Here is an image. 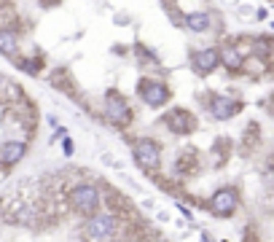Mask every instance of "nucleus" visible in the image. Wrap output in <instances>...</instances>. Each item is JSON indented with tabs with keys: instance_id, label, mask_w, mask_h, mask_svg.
<instances>
[{
	"instance_id": "nucleus-1",
	"label": "nucleus",
	"mask_w": 274,
	"mask_h": 242,
	"mask_svg": "<svg viewBox=\"0 0 274 242\" xmlns=\"http://www.w3.org/2000/svg\"><path fill=\"white\" fill-rule=\"evenodd\" d=\"M68 202H70V207L78 213V216L92 218V216H97L100 207H102V191L94 183H78V186H73V189H70Z\"/></svg>"
},
{
	"instance_id": "nucleus-2",
	"label": "nucleus",
	"mask_w": 274,
	"mask_h": 242,
	"mask_svg": "<svg viewBox=\"0 0 274 242\" xmlns=\"http://www.w3.org/2000/svg\"><path fill=\"white\" fill-rule=\"evenodd\" d=\"M102 108H105V118L110 121L113 127H118V129H124L132 124V108H129V102L127 97L121 95V92L116 89H108L105 92V97H102Z\"/></svg>"
},
{
	"instance_id": "nucleus-3",
	"label": "nucleus",
	"mask_w": 274,
	"mask_h": 242,
	"mask_svg": "<svg viewBox=\"0 0 274 242\" xmlns=\"http://www.w3.org/2000/svg\"><path fill=\"white\" fill-rule=\"evenodd\" d=\"M132 156H135V162L148 172L162 167V145H159L154 137H137V140H132Z\"/></svg>"
},
{
	"instance_id": "nucleus-4",
	"label": "nucleus",
	"mask_w": 274,
	"mask_h": 242,
	"mask_svg": "<svg viewBox=\"0 0 274 242\" xmlns=\"http://www.w3.org/2000/svg\"><path fill=\"white\" fill-rule=\"evenodd\" d=\"M118 226H121L118 216H113V213H97V216L86 218L83 231H86L94 242H108L118 234Z\"/></svg>"
},
{
	"instance_id": "nucleus-5",
	"label": "nucleus",
	"mask_w": 274,
	"mask_h": 242,
	"mask_svg": "<svg viewBox=\"0 0 274 242\" xmlns=\"http://www.w3.org/2000/svg\"><path fill=\"white\" fill-rule=\"evenodd\" d=\"M239 207V191L231 189V186H223V189L212 191L210 202H207V210L215 218H231Z\"/></svg>"
},
{
	"instance_id": "nucleus-6",
	"label": "nucleus",
	"mask_w": 274,
	"mask_h": 242,
	"mask_svg": "<svg viewBox=\"0 0 274 242\" xmlns=\"http://www.w3.org/2000/svg\"><path fill=\"white\" fill-rule=\"evenodd\" d=\"M137 95L148 108H164L169 102V95H172V92H169V86L164 81H159V78H140Z\"/></svg>"
},
{
	"instance_id": "nucleus-7",
	"label": "nucleus",
	"mask_w": 274,
	"mask_h": 242,
	"mask_svg": "<svg viewBox=\"0 0 274 242\" xmlns=\"http://www.w3.org/2000/svg\"><path fill=\"white\" fill-rule=\"evenodd\" d=\"M191 65L199 76H210L221 68V51L212 49V46H204V49H196L191 54Z\"/></svg>"
},
{
	"instance_id": "nucleus-8",
	"label": "nucleus",
	"mask_w": 274,
	"mask_h": 242,
	"mask_svg": "<svg viewBox=\"0 0 274 242\" xmlns=\"http://www.w3.org/2000/svg\"><path fill=\"white\" fill-rule=\"evenodd\" d=\"M207 108H210V113L215 121H229L239 113V102L226 97V95H210V100H207Z\"/></svg>"
},
{
	"instance_id": "nucleus-9",
	"label": "nucleus",
	"mask_w": 274,
	"mask_h": 242,
	"mask_svg": "<svg viewBox=\"0 0 274 242\" xmlns=\"http://www.w3.org/2000/svg\"><path fill=\"white\" fill-rule=\"evenodd\" d=\"M24 156H27V143L22 140H6L0 145V164H6V167L19 164Z\"/></svg>"
},
{
	"instance_id": "nucleus-10",
	"label": "nucleus",
	"mask_w": 274,
	"mask_h": 242,
	"mask_svg": "<svg viewBox=\"0 0 274 242\" xmlns=\"http://www.w3.org/2000/svg\"><path fill=\"white\" fill-rule=\"evenodd\" d=\"M164 124H167L169 132H175V135H188L191 127H194V121L183 108H175V110H169V113L164 116Z\"/></svg>"
},
{
	"instance_id": "nucleus-11",
	"label": "nucleus",
	"mask_w": 274,
	"mask_h": 242,
	"mask_svg": "<svg viewBox=\"0 0 274 242\" xmlns=\"http://www.w3.org/2000/svg\"><path fill=\"white\" fill-rule=\"evenodd\" d=\"M221 51V65L226 70H242L245 68V54H242V49H237V46H223V49H218Z\"/></svg>"
},
{
	"instance_id": "nucleus-12",
	"label": "nucleus",
	"mask_w": 274,
	"mask_h": 242,
	"mask_svg": "<svg viewBox=\"0 0 274 242\" xmlns=\"http://www.w3.org/2000/svg\"><path fill=\"white\" fill-rule=\"evenodd\" d=\"M186 27L191 33H207V30H212V16L207 14V11H194V14H186Z\"/></svg>"
},
{
	"instance_id": "nucleus-13",
	"label": "nucleus",
	"mask_w": 274,
	"mask_h": 242,
	"mask_svg": "<svg viewBox=\"0 0 274 242\" xmlns=\"http://www.w3.org/2000/svg\"><path fill=\"white\" fill-rule=\"evenodd\" d=\"M16 49H19L16 33L8 30V27H0V54H3V57H14Z\"/></svg>"
},
{
	"instance_id": "nucleus-14",
	"label": "nucleus",
	"mask_w": 274,
	"mask_h": 242,
	"mask_svg": "<svg viewBox=\"0 0 274 242\" xmlns=\"http://www.w3.org/2000/svg\"><path fill=\"white\" fill-rule=\"evenodd\" d=\"M19 65H22V70L30 73V76H35V73H38V62H35V59H22Z\"/></svg>"
},
{
	"instance_id": "nucleus-15",
	"label": "nucleus",
	"mask_w": 274,
	"mask_h": 242,
	"mask_svg": "<svg viewBox=\"0 0 274 242\" xmlns=\"http://www.w3.org/2000/svg\"><path fill=\"white\" fill-rule=\"evenodd\" d=\"M62 154L65 156H73L75 154V143L70 140V137H62Z\"/></svg>"
},
{
	"instance_id": "nucleus-16",
	"label": "nucleus",
	"mask_w": 274,
	"mask_h": 242,
	"mask_svg": "<svg viewBox=\"0 0 274 242\" xmlns=\"http://www.w3.org/2000/svg\"><path fill=\"white\" fill-rule=\"evenodd\" d=\"M177 210H180V213H183V216H186L188 221H194V213H191V210H188V207H186V204H177Z\"/></svg>"
},
{
	"instance_id": "nucleus-17",
	"label": "nucleus",
	"mask_w": 274,
	"mask_h": 242,
	"mask_svg": "<svg viewBox=\"0 0 274 242\" xmlns=\"http://www.w3.org/2000/svg\"><path fill=\"white\" fill-rule=\"evenodd\" d=\"M199 242H215V239H212L210 234H202V239H199Z\"/></svg>"
},
{
	"instance_id": "nucleus-18",
	"label": "nucleus",
	"mask_w": 274,
	"mask_h": 242,
	"mask_svg": "<svg viewBox=\"0 0 274 242\" xmlns=\"http://www.w3.org/2000/svg\"><path fill=\"white\" fill-rule=\"evenodd\" d=\"M6 86V81H3V76H0V89H3Z\"/></svg>"
},
{
	"instance_id": "nucleus-19",
	"label": "nucleus",
	"mask_w": 274,
	"mask_h": 242,
	"mask_svg": "<svg viewBox=\"0 0 274 242\" xmlns=\"http://www.w3.org/2000/svg\"><path fill=\"white\" fill-rule=\"evenodd\" d=\"M271 27H274V22H271Z\"/></svg>"
}]
</instances>
